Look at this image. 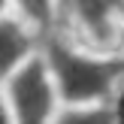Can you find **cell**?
<instances>
[{
  "instance_id": "cell-3",
  "label": "cell",
  "mask_w": 124,
  "mask_h": 124,
  "mask_svg": "<svg viewBox=\"0 0 124 124\" xmlns=\"http://www.w3.org/2000/svg\"><path fill=\"white\" fill-rule=\"evenodd\" d=\"M70 18V39L73 46L94 54H112L121 36V15L118 3H70L64 9Z\"/></svg>"
},
{
  "instance_id": "cell-4",
  "label": "cell",
  "mask_w": 124,
  "mask_h": 124,
  "mask_svg": "<svg viewBox=\"0 0 124 124\" xmlns=\"http://www.w3.org/2000/svg\"><path fill=\"white\" fill-rule=\"evenodd\" d=\"M39 48L42 39L15 15V9H9L0 18V85L12 79L21 67H27L39 54Z\"/></svg>"
},
{
  "instance_id": "cell-1",
  "label": "cell",
  "mask_w": 124,
  "mask_h": 124,
  "mask_svg": "<svg viewBox=\"0 0 124 124\" xmlns=\"http://www.w3.org/2000/svg\"><path fill=\"white\" fill-rule=\"evenodd\" d=\"M42 58L48 64V73L54 79V88L64 106L112 103L115 85L124 76V61L118 54L85 52L58 33L42 39Z\"/></svg>"
},
{
  "instance_id": "cell-7",
  "label": "cell",
  "mask_w": 124,
  "mask_h": 124,
  "mask_svg": "<svg viewBox=\"0 0 124 124\" xmlns=\"http://www.w3.org/2000/svg\"><path fill=\"white\" fill-rule=\"evenodd\" d=\"M6 12H9V6H6V3H0V18H3Z\"/></svg>"
},
{
  "instance_id": "cell-6",
  "label": "cell",
  "mask_w": 124,
  "mask_h": 124,
  "mask_svg": "<svg viewBox=\"0 0 124 124\" xmlns=\"http://www.w3.org/2000/svg\"><path fill=\"white\" fill-rule=\"evenodd\" d=\"M0 124H15V121H12V112H9V106H6V97H3V91H0Z\"/></svg>"
},
{
  "instance_id": "cell-8",
  "label": "cell",
  "mask_w": 124,
  "mask_h": 124,
  "mask_svg": "<svg viewBox=\"0 0 124 124\" xmlns=\"http://www.w3.org/2000/svg\"><path fill=\"white\" fill-rule=\"evenodd\" d=\"M118 15H121V21H124V3H118Z\"/></svg>"
},
{
  "instance_id": "cell-5",
  "label": "cell",
  "mask_w": 124,
  "mask_h": 124,
  "mask_svg": "<svg viewBox=\"0 0 124 124\" xmlns=\"http://www.w3.org/2000/svg\"><path fill=\"white\" fill-rule=\"evenodd\" d=\"M52 124H121L112 103L103 106H61Z\"/></svg>"
},
{
  "instance_id": "cell-2",
  "label": "cell",
  "mask_w": 124,
  "mask_h": 124,
  "mask_svg": "<svg viewBox=\"0 0 124 124\" xmlns=\"http://www.w3.org/2000/svg\"><path fill=\"white\" fill-rule=\"evenodd\" d=\"M0 91L6 97V106L15 124H52L54 115L61 112V97L42 52L12 79H6Z\"/></svg>"
}]
</instances>
